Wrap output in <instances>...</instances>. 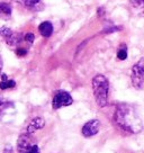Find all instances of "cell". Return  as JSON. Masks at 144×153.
Wrapping results in <instances>:
<instances>
[{
	"label": "cell",
	"mask_w": 144,
	"mask_h": 153,
	"mask_svg": "<svg viewBox=\"0 0 144 153\" xmlns=\"http://www.w3.org/2000/svg\"><path fill=\"white\" fill-rule=\"evenodd\" d=\"M24 39L26 41V42H27V43L32 44L34 42V39H35V36H34L33 33H27L24 36Z\"/></svg>",
	"instance_id": "obj_16"
},
{
	"label": "cell",
	"mask_w": 144,
	"mask_h": 153,
	"mask_svg": "<svg viewBox=\"0 0 144 153\" xmlns=\"http://www.w3.org/2000/svg\"><path fill=\"white\" fill-rule=\"evenodd\" d=\"M26 53H27V50H25V48H17V51H16V54L18 55V56H24L26 55Z\"/></svg>",
	"instance_id": "obj_18"
},
{
	"label": "cell",
	"mask_w": 144,
	"mask_h": 153,
	"mask_svg": "<svg viewBox=\"0 0 144 153\" xmlns=\"http://www.w3.org/2000/svg\"><path fill=\"white\" fill-rule=\"evenodd\" d=\"M33 145H35L33 136H32V134L27 133V132L22 134L19 136V139H18V141H17V149H18L19 153H25Z\"/></svg>",
	"instance_id": "obj_6"
},
{
	"label": "cell",
	"mask_w": 144,
	"mask_h": 153,
	"mask_svg": "<svg viewBox=\"0 0 144 153\" xmlns=\"http://www.w3.org/2000/svg\"><path fill=\"white\" fill-rule=\"evenodd\" d=\"M11 152H13V149L10 148V146H7V148H6L1 153H11Z\"/></svg>",
	"instance_id": "obj_19"
},
{
	"label": "cell",
	"mask_w": 144,
	"mask_h": 153,
	"mask_svg": "<svg viewBox=\"0 0 144 153\" xmlns=\"http://www.w3.org/2000/svg\"><path fill=\"white\" fill-rule=\"evenodd\" d=\"M99 128H100V122L99 120H89L82 127V135L86 136V137H91V136L96 135L99 132Z\"/></svg>",
	"instance_id": "obj_7"
},
{
	"label": "cell",
	"mask_w": 144,
	"mask_h": 153,
	"mask_svg": "<svg viewBox=\"0 0 144 153\" xmlns=\"http://www.w3.org/2000/svg\"><path fill=\"white\" fill-rule=\"evenodd\" d=\"M115 122L122 129L132 134H137L143 129V122L133 106L120 104L115 111Z\"/></svg>",
	"instance_id": "obj_1"
},
{
	"label": "cell",
	"mask_w": 144,
	"mask_h": 153,
	"mask_svg": "<svg viewBox=\"0 0 144 153\" xmlns=\"http://www.w3.org/2000/svg\"><path fill=\"white\" fill-rule=\"evenodd\" d=\"M132 85L136 89H142L144 85V57L140 59L132 68L131 72Z\"/></svg>",
	"instance_id": "obj_3"
},
{
	"label": "cell",
	"mask_w": 144,
	"mask_h": 153,
	"mask_svg": "<svg viewBox=\"0 0 144 153\" xmlns=\"http://www.w3.org/2000/svg\"><path fill=\"white\" fill-rule=\"evenodd\" d=\"M25 153H39V146L35 144V145H33L30 149H28Z\"/></svg>",
	"instance_id": "obj_17"
},
{
	"label": "cell",
	"mask_w": 144,
	"mask_h": 153,
	"mask_svg": "<svg viewBox=\"0 0 144 153\" xmlns=\"http://www.w3.org/2000/svg\"><path fill=\"white\" fill-rule=\"evenodd\" d=\"M2 65H4V62H2V59L0 56V74H1V70H2Z\"/></svg>",
	"instance_id": "obj_20"
},
{
	"label": "cell",
	"mask_w": 144,
	"mask_h": 153,
	"mask_svg": "<svg viewBox=\"0 0 144 153\" xmlns=\"http://www.w3.org/2000/svg\"><path fill=\"white\" fill-rule=\"evenodd\" d=\"M11 107H14V104L11 101H8L7 99H4V98H0V113L5 111L8 108H11Z\"/></svg>",
	"instance_id": "obj_13"
},
{
	"label": "cell",
	"mask_w": 144,
	"mask_h": 153,
	"mask_svg": "<svg viewBox=\"0 0 144 153\" xmlns=\"http://www.w3.org/2000/svg\"><path fill=\"white\" fill-rule=\"evenodd\" d=\"M0 34H1L2 37L5 38L6 43L8 44L9 46H17L23 39L22 34L13 32L9 27H2L0 29Z\"/></svg>",
	"instance_id": "obj_5"
},
{
	"label": "cell",
	"mask_w": 144,
	"mask_h": 153,
	"mask_svg": "<svg viewBox=\"0 0 144 153\" xmlns=\"http://www.w3.org/2000/svg\"><path fill=\"white\" fill-rule=\"evenodd\" d=\"M132 7L137 11H144V0H130Z\"/></svg>",
	"instance_id": "obj_12"
},
{
	"label": "cell",
	"mask_w": 144,
	"mask_h": 153,
	"mask_svg": "<svg viewBox=\"0 0 144 153\" xmlns=\"http://www.w3.org/2000/svg\"><path fill=\"white\" fill-rule=\"evenodd\" d=\"M20 1H22V4H24L26 7L32 8V7H35V6L37 5L41 0H20Z\"/></svg>",
	"instance_id": "obj_14"
},
{
	"label": "cell",
	"mask_w": 144,
	"mask_h": 153,
	"mask_svg": "<svg viewBox=\"0 0 144 153\" xmlns=\"http://www.w3.org/2000/svg\"><path fill=\"white\" fill-rule=\"evenodd\" d=\"M117 57L120 59V60H125L126 57H127V50H126V48H122L117 52Z\"/></svg>",
	"instance_id": "obj_15"
},
{
	"label": "cell",
	"mask_w": 144,
	"mask_h": 153,
	"mask_svg": "<svg viewBox=\"0 0 144 153\" xmlns=\"http://www.w3.org/2000/svg\"><path fill=\"white\" fill-rule=\"evenodd\" d=\"M92 90L96 99L97 105L99 107H106L108 104V91L109 82L107 78L102 74H98L92 79Z\"/></svg>",
	"instance_id": "obj_2"
},
{
	"label": "cell",
	"mask_w": 144,
	"mask_h": 153,
	"mask_svg": "<svg viewBox=\"0 0 144 153\" xmlns=\"http://www.w3.org/2000/svg\"><path fill=\"white\" fill-rule=\"evenodd\" d=\"M44 125H45V122H44V120L42 117H35L34 120H32V122L27 126V133L33 134L34 132L43 128Z\"/></svg>",
	"instance_id": "obj_8"
},
{
	"label": "cell",
	"mask_w": 144,
	"mask_h": 153,
	"mask_svg": "<svg viewBox=\"0 0 144 153\" xmlns=\"http://www.w3.org/2000/svg\"><path fill=\"white\" fill-rule=\"evenodd\" d=\"M16 86V82L14 80H9L7 74H1V81H0V89L6 90V89H11Z\"/></svg>",
	"instance_id": "obj_11"
},
{
	"label": "cell",
	"mask_w": 144,
	"mask_h": 153,
	"mask_svg": "<svg viewBox=\"0 0 144 153\" xmlns=\"http://www.w3.org/2000/svg\"><path fill=\"white\" fill-rule=\"evenodd\" d=\"M72 102H73V99H72L71 95L69 92H67V91L60 90L53 97L52 107L53 109H59L61 107H65V106L71 105Z\"/></svg>",
	"instance_id": "obj_4"
},
{
	"label": "cell",
	"mask_w": 144,
	"mask_h": 153,
	"mask_svg": "<svg viewBox=\"0 0 144 153\" xmlns=\"http://www.w3.org/2000/svg\"><path fill=\"white\" fill-rule=\"evenodd\" d=\"M39 30L42 36H44V37H50L53 33V26L50 22H43L39 26Z\"/></svg>",
	"instance_id": "obj_10"
},
{
	"label": "cell",
	"mask_w": 144,
	"mask_h": 153,
	"mask_svg": "<svg viewBox=\"0 0 144 153\" xmlns=\"http://www.w3.org/2000/svg\"><path fill=\"white\" fill-rule=\"evenodd\" d=\"M11 6L8 2H0V18L4 20H9L11 18Z\"/></svg>",
	"instance_id": "obj_9"
}]
</instances>
